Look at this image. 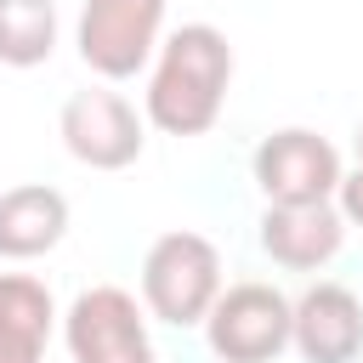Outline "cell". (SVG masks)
Returning <instances> with one entry per match:
<instances>
[{
  "label": "cell",
  "instance_id": "8fae6325",
  "mask_svg": "<svg viewBox=\"0 0 363 363\" xmlns=\"http://www.w3.org/2000/svg\"><path fill=\"white\" fill-rule=\"evenodd\" d=\"M51 289L28 272H0V363H45L51 340Z\"/></svg>",
  "mask_w": 363,
  "mask_h": 363
},
{
  "label": "cell",
  "instance_id": "3957f363",
  "mask_svg": "<svg viewBox=\"0 0 363 363\" xmlns=\"http://www.w3.org/2000/svg\"><path fill=\"white\" fill-rule=\"evenodd\" d=\"M164 28V0H85L79 6V57L102 79H130L147 68Z\"/></svg>",
  "mask_w": 363,
  "mask_h": 363
},
{
  "label": "cell",
  "instance_id": "6da1fadb",
  "mask_svg": "<svg viewBox=\"0 0 363 363\" xmlns=\"http://www.w3.org/2000/svg\"><path fill=\"white\" fill-rule=\"evenodd\" d=\"M227 79H233L227 34L210 23H182L159 45V62L147 79V119L164 136H204L221 113Z\"/></svg>",
  "mask_w": 363,
  "mask_h": 363
},
{
  "label": "cell",
  "instance_id": "277c9868",
  "mask_svg": "<svg viewBox=\"0 0 363 363\" xmlns=\"http://www.w3.org/2000/svg\"><path fill=\"white\" fill-rule=\"evenodd\" d=\"M204 335L221 363H272L289 346V301L272 284H233L204 312Z\"/></svg>",
  "mask_w": 363,
  "mask_h": 363
},
{
  "label": "cell",
  "instance_id": "ba28073f",
  "mask_svg": "<svg viewBox=\"0 0 363 363\" xmlns=\"http://www.w3.org/2000/svg\"><path fill=\"white\" fill-rule=\"evenodd\" d=\"M289 346L306 363H352L363 352V306L346 284H312L289 301Z\"/></svg>",
  "mask_w": 363,
  "mask_h": 363
},
{
  "label": "cell",
  "instance_id": "7c38bea8",
  "mask_svg": "<svg viewBox=\"0 0 363 363\" xmlns=\"http://www.w3.org/2000/svg\"><path fill=\"white\" fill-rule=\"evenodd\" d=\"M57 45V6L51 0H0V62L34 68Z\"/></svg>",
  "mask_w": 363,
  "mask_h": 363
},
{
  "label": "cell",
  "instance_id": "7a4b0ae2",
  "mask_svg": "<svg viewBox=\"0 0 363 363\" xmlns=\"http://www.w3.org/2000/svg\"><path fill=\"white\" fill-rule=\"evenodd\" d=\"M221 295V255L204 233H164L142 261V301L159 323H204Z\"/></svg>",
  "mask_w": 363,
  "mask_h": 363
},
{
  "label": "cell",
  "instance_id": "8992f818",
  "mask_svg": "<svg viewBox=\"0 0 363 363\" xmlns=\"http://www.w3.org/2000/svg\"><path fill=\"white\" fill-rule=\"evenodd\" d=\"M57 130H62V147L79 164H91V170H125V164L142 159V142H147L142 136V113L119 91H108V85L74 91L62 102Z\"/></svg>",
  "mask_w": 363,
  "mask_h": 363
},
{
  "label": "cell",
  "instance_id": "9c48e42d",
  "mask_svg": "<svg viewBox=\"0 0 363 363\" xmlns=\"http://www.w3.org/2000/svg\"><path fill=\"white\" fill-rule=\"evenodd\" d=\"M340 238H346V221H340L335 199H318V204H267V216H261V250L278 267H289V272H312V267L335 261Z\"/></svg>",
  "mask_w": 363,
  "mask_h": 363
},
{
  "label": "cell",
  "instance_id": "5b68a950",
  "mask_svg": "<svg viewBox=\"0 0 363 363\" xmlns=\"http://www.w3.org/2000/svg\"><path fill=\"white\" fill-rule=\"evenodd\" d=\"M62 335H68L74 363H159L136 295L113 289V284H96L85 295H74V306L62 318Z\"/></svg>",
  "mask_w": 363,
  "mask_h": 363
},
{
  "label": "cell",
  "instance_id": "4fadbf2b",
  "mask_svg": "<svg viewBox=\"0 0 363 363\" xmlns=\"http://www.w3.org/2000/svg\"><path fill=\"white\" fill-rule=\"evenodd\" d=\"M335 210L346 227H363V164L340 170V187H335Z\"/></svg>",
  "mask_w": 363,
  "mask_h": 363
},
{
  "label": "cell",
  "instance_id": "52a82bcc",
  "mask_svg": "<svg viewBox=\"0 0 363 363\" xmlns=\"http://www.w3.org/2000/svg\"><path fill=\"white\" fill-rule=\"evenodd\" d=\"M255 187L267 193V204H318L335 199L340 187V153L318 136V130H272L255 147Z\"/></svg>",
  "mask_w": 363,
  "mask_h": 363
},
{
  "label": "cell",
  "instance_id": "30bf717a",
  "mask_svg": "<svg viewBox=\"0 0 363 363\" xmlns=\"http://www.w3.org/2000/svg\"><path fill=\"white\" fill-rule=\"evenodd\" d=\"M68 233V199L45 182H23L0 193V255L6 261H34L57 250Z\"/></svg>",
  "mask_w": 363,
  "mask_h": 363
},
{
  "label": "cell",
  "instance_id": "5bb4252c",
  "mask_svg": "<svg viewBox=\"0 0 363 363\" xmlns=\"http://www.w3.org/2000/svg\"><path fill=\"white\" fill-rule=\"evenodd\" d=\"M357 164H363V130H357Z\"/></svg>",
  "mask_w": 363,
  "mask_h": 363
}]
</instances>
